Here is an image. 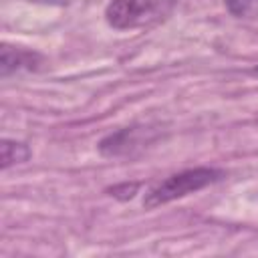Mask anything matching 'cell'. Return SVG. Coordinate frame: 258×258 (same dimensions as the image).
Returning a JSON list of instances; mask_svg holds the SVG:
<instances>
[{
  "label": "cell",
  "mask_w": 258,
  "mask_h": 258,
  "mask_svg": "<svg viewBox=\"0 0 258 258\" xmlns=\"http://www.w3.org/2000/svg\"><path fill=\"white\" fill-rule=\"evenodd\" d=\"M175 0H111L105 8V20L115 30H137L165 20Z\"/></svg>",
  "instance_id": "cell-1"
},
{
  "label": "cell",
  "mask_w": 258,
  "mask_h": 258,
  "mask_svg": "<svg viewBox=\"0 0 258 258\" xmlns=\"http://www.w3.org/2000/svg\"><path fill=\"white\" fill-rule=\"evenodd\" d=\"M226 173L222 169L216 167H194V169H183L177 171L165 179H161L159 183H155L143 198V206L147 210H153L157 206L169 204L173 200L185 198L194 191H200L216 181H220Z\"/></svg>",
  "instance_id": "cell-2"
},
{
  "label": "cell",
  "mask_w": 258,
  "mask_h": 258,
  "mask_svg": "<svg viewBox=\"0 0 258 258\" xmlns=\"http://www.w3.org/2000/svg\"><path fill=\"white\" fill-rule=\"evenodd\" d=\"M155 137H157V131L151 127H143V125L123 127L105 135L99 141V151L105 157H127L147 147Z\"/></svg>",
  "instance_id": "cell-3"
},
{
  "label": "cell",
  "mask_w": 258,
  "mask_h": 258,
  "mask_svg": "<svg viewBox=\"0 0 258 258\" xmlns=\"http://www.w3.org/2000/svg\"><path fill=\"white\" fill-rule=\"evenodd\" d=\"M42 64H44V56L40 52L22 48V46L2 44V50H0V75L2 77L38 71Z\"/></svg>",
  "instance_id": "cell-4"
},
{
  "label": "cell",
  "mask_w": 258,
  "mask_h": 258,
  "mask_svg": "<svg viewBox=\"0 0 258 258\" xmlns=\"http://www.w3.org/2000/svg\"><path fill=\"white\" fill-rule=\"evenodd\" d=\"M30 159V147L22 141L14 139H2L0 145V165L2 169H8L16 163H24Z\"/></svg>",
  "instance_id": "cell-5"
},
{
  "label": "cell",
  "mask_w": 258,
  "mask_h": 258,
  "mask_svg": "<svg viewBox=\"0 0 258 258\" xmlns=\"http://www.w3.org/2000/svg\"><path fill=\"white\" fill-rule=\"evenodd\" d=\"M137 189H139V183H119V185L109 187L107 191L117 200H131L137 194Z\"/></svg>",
  "instance_id": "cell-6"
},
{
  "label": "cell",
  "mask_w": 258,
  "mask_h": 258,
  "mask_svg": "<svg viewBox=\"0 0 258 258\" xmlns=\"http://www.w3.org/2000/svg\"><path fill=\"white\" fill-rule=\"evenodd\" d=\"M226 6L234 16H246L254 6V0H226Z\"/></svg>",
  "instance_id": "cell-7"
},
{
  "label": "cell",
  "mask_w": 258,
  "mask_h": 258,
  "mask_svg": "<svg viewBox=\"0 0 258 258\" xmlns=\"http://www.w3.org/2000/svg\"><path fill=\"white\" fill-rule=\"evenodd\" d=\"M252 75H256V77H258V67H254V69H252Z\"/></svg>",
  "instance_id": "cell-8"
}]
</instances>
